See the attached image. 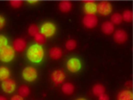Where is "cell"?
<instances>
[{
	"instance_id": "cell-1",
	"label": "cell",
	"mask_w": 133,
	"mask_h": 100,
	"mask_svg": "<svg viewBox=\"0 0 133 100\" xmlns=\"http://www.w3.org/2000/svg\"><path fill=\"white\" fill-rule=\"evenodd\" d=\"M45 52L43 47L38 44H33L28 48L27 52V59L32 63H39L43 60Z\"/></svg>"
},
{
	"instance_id": "cell-2",
	"label": "cell",
	"mask_w": 133,
	"mask_h": 100,
	"mask_svg": "<svg viewBox=\"0 0 133 100\" xmlns=\"http://www.w3.org/2000/svg\"><path fill=\"white\" fill-rule=\"evenodd\" d=\"M15 52L12 47L6 46L0 49V61L3 62H10L15 58Z\"/></svg>"
},
{
	"instance_id": "cell-3",
	"label": "cell",
	"mask_w": 133,
	"mask_h": 100,
	"mask_svg": "<svg viewBox=\"0 0 133 100\" xmlns=\"http://www.w3.org/2000/svg\"><path fill=\"white\" fill-rule=\"evenodd\" d=\"M57 28L55 25L52 22L47 21L43 23L41 27V32L45 38H51L55 35Z\"/></svg>"
},
{
	"instance_id": "cell-4",
	"label": "cell",
	"mask_w": 133,
	"mask_h": 100,
	"mask_svg": "<svg viewBox=\"0 0 133 100\" xmlns=\"http://www.w3.org/2000/svg\"><path fill=\"white\" fill-rule=\"evenodd\" d=\"M112 6L110 2L103 1L97 4V12H98L100 15H103V16H107V15H110L112 13Z\"/></svg>"
},
{
	"instance_id": "cell-5",
	"label": "cell",
	"mask_w": 133,
	"mask_h": 100,
	"mask_svg": "<svg viewBox=\"0 0 133 100\" xmlns=\"http://www.w3.org/2000/svg\"><path fill=\"white\" fill-rule=\"evenodd\" d=\"M22 76L25 81L32 82L37 79V71L33 67H27L23 69V71H22Z\"/></svg>"
},
{
	"instance_id": "cell-6",
	"label": "cell",
	"mask_w": 133,
	"mask_h": 100,
	"mask_svg": "<svg viewBox=\"0 0 133 100\" xmlns=\"http://www.w3.org/2000/svg\"><path fill=\"white\" fill-rule=\"evenodd\" d=\"M83 23L89 29L95 28L98 23V18L95 15H85L83 18Z\"/></svg>"
},
{
	"instance_id": "cell-7",
	"label": "cell",
	"mask_w": 133,
	"mask_h": 100,
	"mask_svg": "<svg viewBox=\"0 0 133 100\" xmlns=\"http://www.w3.org/2000/svg\"><path fill=\"white\" fill-rule=\"evenodd\" d=\"M66 67L71 72L76 73V72H78L81 68V63L80 60L77 58H70L66 63Z\"/></svg>"
},
{
	"instance_id": "cell-8",
	"label": "cell",
	"mask_w": 133,
	"mask_h": 100,
	"mask_svg": "<svg viewBox=\"0 0 133 100\" xmlns=\"http://www.w3.org/2000/svg\"><path fill=\"white\" fill-rule=\"evenodd\" d=\"M2 88L6 93H12L16 88V83L14 79H8L2 82Z\"/></svg>"
},
{
	"instance_id": "cell-9",
	"label": "cell",
	"mask_w": 133,
	"mask_h": 100,
	"mask_svg": "<svg viewBox=\"0 0 133 100\" xmlns=\"http://www.w3.org/2000/svg\"><path fill=\"white\" fill-rule=\"evenodd\" d=\"M83 9L86 15H95L97 11V4L94 1H85Z\"/></svg>"
},
{
	"instance_id": "cell-10",
	"label": "cell",
	"mask_w": 133,
	"mask_h": 100,
	"mask_svg": "<svg viewBox=\"0 0 133 100\" xmlns=\"http://www.w3.org/2000/svg\"><path fill=\"white\" fill-rule=\"evenodd\" d=\"M113 38L115 42L117 43H124L128 39V34L126 31L123 29H117L114 33Z\"/></svg>"
},
{
	"instance_id": "cell-11",
	"label": "cell",
	"mask_w": 133,
	"mask_h": 100,
	"mask_svg": "<svg viewBox=\"0 0 133 100\" xmlns=\"http://www.w3.org/2000/svg\"><path fill=\"white\" fill-rule=\"evenodd\" d=\"M51 77L52 81L55 83V85H57L63 83L65 79V74L62 70H57L53 71Z\"/></svg>"
},
{
	"instance_id": "cell-12",
	"label": "cell",
	"mask_w": 133,
	"mask_h": 100,
	"mask_svg": "<svg viewBox=\"0 0 133 100\" xmlns=\"http://www.w3.org/2000/svg\"><path fill=\"white\" fill-rule=\"evenodd\" d=\"M27 43L24 39L23 38H17L16 40H14L13 43L12 47L15 50V52H23L26 48Z\"/></svg>"
},
{
	"instance_id": "cell-13",
	"label": "cell",
	"mask_w": 133,
	"mask_h": 100,
	"mask_svg": "<svg viewBox=\"0 0 133 100\" xmlns=\"http://www.w3.org/2000/svg\"><path fill=\"white\" fill-rule=\"evenodd\" d=\"M117 100H133V94L132 91L124 90L120 91L117 95Z\"/></svg>"
},
{
	"instance_id": "cell-14",
	"label": "cell",
	"mask_w": 133,
	"mask_h": 100,
	"mask_svg": "<svg viewBox=\"0 0 133 100\" xmlns=\"http://www.w3.org/2000/svg\"><path fill=\"white\" fill-rule=\"evenodd\" d=\"M101 30L104 34L110 35L115 30V26L110 21H105L102 24Z\"/></svg>"
},
{
	"instance_id": "cell-15",
	"label": "cell",
	"mask_w": 133,
	"mask_h": 100,
	"mask_svg": "<svg viewBox=\"0 0 133 100\" xmlns=\"http://www.w3.org/2000/svg\"><path fill=\"white\" fill-rule=\"evenodd\" d=\"M63 52L61 49L58 47H52L49 51L50 57L53 59H59L62 57Z\"/></svg>"
},
{
	"instance_id": "cell-16",
	"label": "cell",
	"mask_w": 133,
	"mask_h": 100,
	"mask_svg": "<svg viewBox=\"0 0 133 100\" xmlns=\"http://www.w3.org/2000/svg\"><path fill=\"white\" fill-rule=\"evenodd\" d=\"M72 8V4L69 1H62L59 4V9L61 11L67 13L70 11Z\"/></svg>"
},
{
	"instance_id": "cell-17",
	"label": "cell",
	"mask_w": 133,
	"mask_h": 100,
	"mask_svg": "<svg viewBox=\"0 0 133 100\" xmlns=\"http://www.w3.org/2000/svg\"><path fill=\"white\" fill-rule=\"evenodd\" d=\"M10 74V71L8 67L5 66L0 67V81L3 82L6 79H9Z\"/></svg>"
},
{
	"instance_id": "cell-18",
	"label": "cell",
	"mask_w": 133,
	"mask_h": 100,
	"mask_svg": "<svg viewBox=\"0 0 133 100\" xmlns=\"http://www.w3.org/2000/svg\"><path fill=\"white\" fill-rule=\"evenodd\" d=\"M92 91L95 96L98 97L99 96L105 93V88L102 84L97 83L94 85Z\"/></svg>"
},
{
	"instance_id": "cell-19",
	"label": "cell",
	"mask_w": 133,
	"mask_h": 100,
	"mask_svg": "<svg viewBox=\"0 0 133 100\" xmlns=\"http://www.w3.org/2000/svg\"><path fill=\"white\" fill-rule=\"evenodd\" d=\"M61 90L66 95H71L74 92L75 87L71 83H65L62 85Z\"/></svg>"
},
{
	"instance_id": "cell-20",
	"label": "cell",
	"mask_w": 133,
	"mask_h": 100,
	"mask_svg": "<svg viewBox=\"0 0 133 100\" xmlns=\"http://www.w3.org/2000/svg\"><path fill=\"white\" fill-rule=\"evenodd\" d=\"M29 93H30V90H29V87H27V85H21L19 88L18 93L21 97H27V96H29Z\"/></svg>"
},
{
	"instance_id": "cell-21",
	"label": "cell",
	"mask_w": 133,
	"mask_h": 100,
	"mask_svg": "<svg viewBox=\"0 0 133 100\" xmlns=\"http://www.w3.org/2000/svg\"><path fill=\"white\" fill-rule=\"evenodd\" d=\"M123 21V17H122V15L120 14L119 13H115L111 17V23L112 24L118 25L120 24Z\"/></svg>"
},
{
	"instance_id": "cell-22",
	"label": "cell",
	"mask_w": 133,
	"mask_h": 100,
	"mask_svg": "<svg viewBox=\"0 0 133 100\" xmlns=\"http://www.w3.org/2000/svg\"><path fill=\"white\" fill-rule=\"evenodd\" d=\"M132 11L129 9H127L123 12L122 17L123 20L126 22H131L132 21Z\"/></svg>"
},
{
	"instance_id": "cell-23",
	"label": "cell",
	"mask_w": 133,
	"mask_h": 100,
	"mask_svg": "<svg viewBox=\"0 0 133 100\" xmlns=\"http://www.w3.org/2000/svg\"><path fill=\"white\" fill-rule=\"evenodd\" d=\"M34 40H35V42L37 43V44L41 46V44H43L45 42L46 38L43 35L42 33L39 32V33H37L36 35L34 36Z\"/></svg>"
},
{
	"instance_id": "cell-24",
	"label": "cell",
	"mask_w": 133,
	"mask_h": 100,
	"mask_svg": "<svg viewBox=\"0 0 133 100\" xmlns=\"http://www.w3.org/2000/svg\"><path fill=\"white\" fill-rule=\"evenodd\" d=\"M77 47V43L76 41L74 40H69L66 41V43H65V47L69 51H72V50L75 49Z\"/></svg>"
},
{
	"instance_id": "cell-25",
	"label": "cell",
	"mask_w": 133,
	"mask_h": 100,
	"mask_svg": "<svg viewBox=\"0 0 133 100\" xmlns=\"http://www.w3.org/2000/svg\"><path fill=\"white\" fill-rule=\"evenodd\" d=\"M28 33L31 36H35L37 33H39V28H38L37 26H36L35 24L30 25L28 28Z\"/></svg>"
},
{
	"instance_id": "cell-26",
	"label": "cell",
	"mask_w": 133,
	"mask_h": 100,
	"mask_svg": "<svg viewBox=\"0 0 133 100\" xmlns=\"http://www.w3.org/2000/svg\"><path fill=\"white\" fill-rule=\"evenodd\" d=\"M8 41L7 38L3 35H0V49L8 46Z\"/></svg>"
},
{
	"instance_id": "cell-27",
	"label": "cell",
	"mask_w": 133,
	"mask_h": 100,
	"mask_svg": "<svg viewBox=\"0 0 133 100\" xmlns=\"http://www.w3.org/2000/svg\"><path fill=\"white\" fill-rule=\"evenodd\" d=\"M10 5L14 8H19L23 4V2L20 1V0H12L10 1Z\"/></svg>"
},
{
	"instance_id": "cell-28",
	"label": "cell",
	"mask_w": 133,
	"mask_h": 100,
	"mask_svg": "<svg viewBox=\"0 0 133 100\" xmlns=\"http://www.w3.org/2000/svg\"><path fill=\"white\" fill-rule=\"evenodd\" d=\"M5 25V19L4 18V17L0 15V30L3 29Z\"/></svg>"
},
{
	"instance_id": "cell-29",
	"label": "cell",
	"mask_w": 133,
	"mask_h": 100,
	"mask_svg": "<svg viewBox=\"0 0 133 100\" xmlns=\"http://www.w3.org/2000/svg\"><path fill=\"white\" fill-rule=\"evenodd\" d=\"M98 100H109V96L105 93H103L98 96Z\"/></svg>"
},
{
	"instance_id": "cell-30",
	"label": "cell",
	"mask_w": 133,
	"mask_h": 100,
	"mask_svg": "<svg viewBox=\"0 0 133 100\" xmlns=\"http://www.w3.org/2000/svg\"><path fill=\"white\" fill-rule=\"evenodd\" d=\"M11 100H23V97L19 95H15L11 98Z\"/></svg>"
},
{
	"instance_id": "cell-31",
	"label": "cell",
	"mask_w": 133,
	"mask_h": 100,
	"mask_svg": "<svg viewBox=\"0 0 133 100\" xmlns=\"http://www.w3.org/2000/svg\"><path fill=\"white\" fill-rule=\"evenodd\" d=\"M126 87L128 88V90L129 89H131L132 87V82L131 81H129V82H127L125 84Z\"/></svg>"
},
{
	"instance_id": "cell-32",
	"label": "cell",
	"mask_w": 133,
	"mask_h": 100,
	"mask_svg": "<svg viewBox=\"0 0 133 100\" xmlns=\"http://www.w3.org/2000/svg\"><path fill=\"white\" fill-rule=\"evenodd\" d=\"M29 3H30L31 4H35V3H38V1L37 0H32V1H28Z\"/></svg>"
},
{
	"instance_id": "cell-33",
	"label": "cell",
	"mask_w": 133,
	"mask_h": 100,
	"mask_svg": "<svg viewBox=\"0 0 133 100\" xmlns=\"http://www.w3.org/2000/svg\"><path fill=\"white\" fill-rule=\"evenodd\" d=\"M0 100H8V99H7L6 97H3V96H0Z\"/></svg>"
},
{
	"instance_id": "cell-34",
	"label": "cell",
	"mask_w": 133,
	"mask_h": 100,
	"mask_svg": "<svg viewBox=\"0 0 133 100\" xmlns=\"http://www.w3.org/2000/svg\"><path fill=\"white\" fill-rule=\"evenodd\" d=\"M76 100H87V99L85 98H78V99H77Z\"/></svg>"
}]
</instances>
